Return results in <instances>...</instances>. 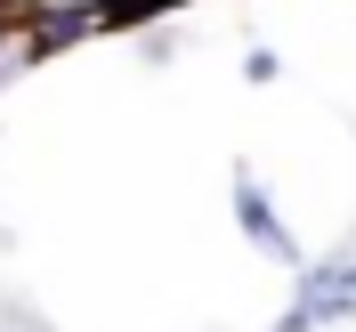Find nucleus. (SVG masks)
I'll return each instance as SVG.
<instances>
[{
    "instance_id": "nucleus-1",
    "label": "nucleus",
    "mask_w": 356,
    "mask_h": 332,
    "mask_svg": "<svg viewBox=\"0 0 356 332\" xmlns=\"http://www.w3.org/2000/svg\"><path fill=\"white\" fill-rule=\"evenodd\" d=\"M291 276H300V292L275 316V332H324V324H348L356 316V251L348 260H300Z\"/></svg>"
},
{
    "instance_id": "nucleus-2",
    "label": "nucleus",
    "mask_w": 356,
    "mask_h": 332,
    "mask_svg": "<svg viewBox=\"0 0 356 332\" xmlns=\"http://www.w3.org/2000/svg\"><path fill=\"white\" fill-rule=\"evenodd\" d=\"M227 203H235V227H243V244L259 251V260H275V267H300V260H308V251H300V235H291V219L275 211V195L259 187V171H251V162H235Z\"/></svg>"
},
{
    "instance_id": "nucleus-3",
    "label": "nucleus",
    "mask_w": 356,
    "mask_h": 332,
    "mask_svg": "<svg viewBox=\"0 0 356 332\" xmlns=\"http://www.w3.org/2000/svg\"><path fill=\"white\" fill-rule=\"evenodd\" d=\"M243 81H251V89H267V81H284V49H267V41H251V49H243Z\"/></svg>"
},
{
    "instance_id": "nucleus-4",
    "label": "nucleus",
    "mask_w": 356,
    "mask_h": 332,
    "mask_svg": "<svg viewBox=\"0 0 356 332\" xmlns=\"http://www.w3.org/2000/svg\"><path fill=\"white\" fill-rule=\"evenodd\" d=\"M24 8H41V0H24Z\"/></svg>"
}]
</instances>
